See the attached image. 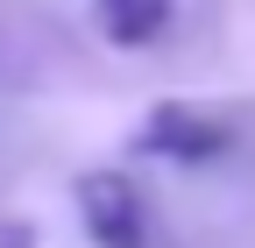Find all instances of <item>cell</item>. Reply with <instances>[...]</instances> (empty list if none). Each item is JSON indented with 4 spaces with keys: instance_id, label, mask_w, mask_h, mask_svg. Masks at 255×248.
I'll use <instances>...</instances> for the list:
<instances>
[{
    "instance_id": "cell-2",
    "label": "cell",
    "mask_w": 255,
    "mask_h": 248,
    "mask_svg": "<svg viewBox=\"0 0 255 248\" xmlns=\"http://www.w3.org/2000/svg\"><path fill=\"white\" fill-rule=\"evenodd\" d=\"M142 149H149V156L206 163V156H220V149H227V128H220L213 114H199V107H156L149 128H142Z\"/></svg>"
},
{
    "instance_id": "cell-4",
    "label": "cell",
    "mask_w": 255,
    "mask_h": 248,
    "mask_svg": "<svg viewBox=\"0 0 255 248\" xmlns=\"http://www.w3.org/2000/svg\"><path fill=\"white\" fill-rule=\"evenodd\" d=\"M0 248H28V227H14V234H0Z\"/></svg>"
},
{
    "instance_id": "cell-3",
    "label": "cell",
    "mask_w": 255,
    "mask_h": 248,
    "mask_svg": "<svg viewBox=\"0 0 255 248\" xmlns=\"http://www.w3.org/2000/svg\"><path fill=\"white\" fill-rule=\"evenodd\" d=\"M92 21H100L107 43L142 50V43H156L170 28V0H92Z\"/></svg>"
},
{
    "instance_id": "cell-1",
    "label": "cell",
    "mask_w": 255,
    "mask_h": 248,
    "mask_svg": "<svg viewBox=\"0 0 255 248\" xmlns=\"http://www.w3.org/2000/svg\"><path fill=\"white\" fill-rule=\"evenodd\" d=\"M78 220L92 248H142L149 220H142V192L121 170H85L78 177Z\"/></svg>"
}]
</instances>
